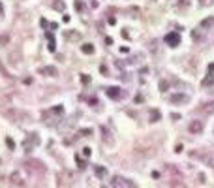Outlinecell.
<instances>
[{"instance_id":"cb8c5ba5","label":"cell","mask_w":214,"mask_h":188,"mask_svg":"<svg viewBox=\"0 0 214 188\" xmlns=\"http://www.w3.org/2000/svg\"><path fill=\"white\" fill-rule=\"evenodd\" d=\"M81 81L85 83V85H88V83H90V77H88V75H81Z\"/></svg>"},{"instance_id":"e0dca14e","label":"cell","mask_w":214,"mask_h":188,"mask_svg":"<svg viewBox=\"0 0 214 188\" xmlns=\"http://www.w3.org/2000/svg\"><path fill=\"white\" fill-rule=\"evenodd\" d=\"M94 171H96V175H98V177H104V175L107 173V171H105V167H101V166H96V169H94Z\"/></svg>"},{"instance_id":"4fadbf2b","label":"cell","mask_w":214,"mask_h":188,"mask_svg":"<svg viewBox=\"0 0 214 188\" xmlns=\"http://www.w3.org/2000/svg\"><path fill=\"white\" fill-rule=\"evenodd\" d=\"M19 60H21V53H11L10 55V62L13 64V66H17Z\"/></svg>"},{"instance_id":"277c9868","label":"cell","mask_w":214,"mask_h":188,"mask_svg":"<svg viewBox=\"0 0 214 188\" xmlns=\"http://www.w3.org/2000/svg\"><path fill=\"white\" fill-rule=\"evenodd\" d=\"M192 156L201 158L205 164H208L211 167H214V153H208V154H197V153H192Z\"/></svg>"},{"instance_id":"4316f807","label":"cell","mask_w":214,"mask_h":188,"mask_svg":"<svg viewBox=\"0 0 214 188\" xmlns=\"http://www.w3.org/2000/svg\"><path fill=\"white\" fill-rule=\"evenodd\" d=\"M83 8H85V6H83V4H81V2H75V10H77V11H81V10H83Z\"/></svg>"},{"instance_id":"d4e9b609","label":"cell","mask_w":214,"mask_h":188,"mask_svg":"<svg viewBox=\"0 0 214 188\" xmlns=\"http://www.w3.org/2000/svg\"><path fill=\"white\" fill-rule=\"evenodd\" d=\"M192 36H193V40H197V42H199V40H201V34H199V32H197V30H193V32H192Z\"/></svg>"},{"instance_id":"484cf974","label":"cell","mask_w":214,"mask_h":188,"mask_svg":"<svg viewBox=\"0 0 214 188\" xmlns=\"http://www.w3.org/2000/svg\"><path fill=\"white\" fill-rule=\"evenodd\" d=\"M90 153H92L90 147H85V149H83V154H85V156H90Z\"/></svg>"},{"instance_id":"f1b7e54d","label":"cell","mask_w":214,"mask_h":188,"mask_svg":"<svg viewBox=\"0 0 214 188\" xmlns=\"http://www.w3.org/2000/svg\"><path fill=\"white\" fill-rule=\"evenodd\" d=\"M160 89H162V90L167 89V81H162V83H160Z\"/></svg>"},{"instance_id":"8fae6325","label":"cell","mask_w":214,"mask_h":188,"mask_svg":"<svg viewBox=\"0 0 214 188\" xmlns=\"http://www.w3.org/2000/svg\"><path fill=\"white\" fill-rule=\"evenodd\" d=\"M160 119H162V113H160V111H156V109L150 111V122H158Z\"/></svg>"},{"instance_id":"30bf717a","label":"cell","mask_w":214,"mask_h":188,"mask_svg":"<svg viewBox=\"0 0 214 188\" xmlns=\"http://www.w3.org/2000/svg\"><path fill=\"white\" fill-rule=\"evenodd\" d=\"M81 51H83L85 55H92V53H94V45H92V43H83V45H81Z\"/></svg>"},{"instance_id":"9c48e42d","label":"cell","mask_w":214,"mask_h":188,"mask_svg":"<svg viewBox=\"0 0 214 188\" xmlns=\"http://www.w3.org/2000/svg\"><path fill=\"white\" fill-rule=\"evenodd\" d=\"M214 26V17H207L201 21V28H212Z\"/></svg>"},{"instance_id":"8992f818","label":"cell","mask_w":214,"mask_h":188,"mask_svg":"<svg viewBox=\"0 0 214 188\" xmlns=\"http://www.w3.org/2000/svg\"><path fill=\"white\" fill-rule=\"evenodd\" d=\"M107 96H109L111 100H118L122 96V92H120L118 87H111V89H107Z\"/></svg>"},{"instance_id":"44dd1931","label":"cell","mask_w":214,"mask_h":188,"mask_svg":"<svg viewBox=\"0 0 214 188\" xmlns=\"http://www.w3.org/2000/svg\"><path fill=\"white\" fill-rule=\"evenodd\" d=\"M205 111H207V113H212V111H214V102L207 103V107H205Z\"/></svg>"},{"instance_id":"7c38bea8","label":"cell","mask_w":214,"mask_h":188,"mask_svg":"<svg viewBox=\"0 0 214 188\" xmlns=\"http://www.w3.org/2000/svg\"><path fill=\"white\" fill-rule=\"evenodd\" d=\"M10 181L13 182V185H17V186H21V185H23V181H21V175H19V173H11Z\"/></svg>"},{"instance_id":"7402d4cb","label":"cell","mask_w":214,"mask_h":188,"mask_svg":"<svg viewBox=\"0 0 214 188\" xmlns=\"http://www.w3.org/2000/svg\"><path fill=\"white\" fill-rule=\"evenodd\" d=\"M212 2H214V0H199L201 6H212Z\"/></svg>"},{"instance_id":"2e32d148","label":"cell","mask_w":214,"mask_h":188,"mask_svg":"<svg viewBox=\"0 0 214 188\" xmlns=\"http://www.w3.org/2000/svg\"><path fill=\"white\" fill-rule=\"evenodd\" d=\"M75 162H77V166L81 167V169H85V167H86V162H85V160H81V156H79V154L75 156Z\"/></svg>"},{"instance_id":"ac0fdd59","label":"cell","mask_w":214,"mask_h":188,"mask_svg":"<svg viewBox=\"0 0 214 188\" xmlns=\"http://www.w3.org/2000/svg\"><path fill=\"white\" fill-rule=\"evenodd\" d=\"M66 40H77L79 38V34H77V32H66Z\"/></svg>"},{"instance_id":"9a60e30c","label":"cell","mask_w":214,"mask_h":188,"mask_svg":"<svg viewBox=\"0 0 214 188\" xmlns=\"http://www.w3.org/2000/svg\"><path fill=\"white\" fill-rule=\"evenodd\" d=\"M212 83H214V75H212V74H208L207 77L203 79V87H211Z\"/></svg>"},{"instance_id":"f546056e","label":"cell","mask_w":214,"mask_h":188,"mask_svg":"<svg viewBox=\"0 0 214 188\" xmlns=\"http://www.w3.org/2000/svg\"><path fill=\"white\" fill-rule=\"evenodd\" d=\"M178 6H182V8H184V6H190V2H186V0H180V2H178Z\"/></svg>"},{"instance_id":"1f68e13d","label":"cell","mask_w":214,"mask_h":188,"mask_svg":"<svg viewBox=\"0 0 214 188\" xmlns=\"http://www.w3.org/2000/svg\"><path fill=\"white\" fill-rule=\"evenodd\" d=\"M2 11H4V8H2V4H0V15H2Z\"/></svg>"},{"instance_id":"6da1fadb","label":"cell","mask_w":214,"mask_h":188,"mask_svg":"<svg viewBox=\"0 0 214 188\" xmlns=\"http://www.w3.org/2000/svg\"><path fill=\"white\" fill-rule=\"evenodd\" d=\"M165 43L171 47H177L178 43H180V34L178 32H169L167 36H165Z\"/></svg>"},{"instance_id":"52a82bcc","label":"cell","mask_w":214,"mask_h":188,"mask_svg":"<svg viewBox=\"0 0 214 188\" xmlns=\"http://www.w3.org/2000/svg\"><path fill=\"white\" fill-rule=\"evenodd\" d=\"M39 74H41V75H51V77H55L58 71H57V68H53V66H43V68H39Z\"/></svg>"},{"instance_id":"5b68a950","label":"cell","mask_w":214,"mask_h":188,"mask_svg":"<svg viewBox=\"0 0 214 188\" xmlns=\"http://www.w3.org/2000/svg\"><path fill=\"white\" fill-rule=\"evenodd\" d=\"M38 143H39V137H38V135H36V134H28V139L25 141V149H26V151H32V147L38 145Z\"/></svg>"},{"instance_id":"4dcf8cb0","label":"cell","mask_w":214,"mask_h":188,"mask_svg":"<svg viewBox=\"0 0 214 188\" xmlns=\"http://www.w3.org/2000/svg\"><path fill=\"white\" fill-rule=\"evenodd\" d=\"M0 71H2V75H6V77H8V71H6V70H4V66H2V62H0Z\"/></svg>"},{"instance_id":"3957f363","label":"cell","mask_w":214,"mask_h":188,"mask_svg":"<svg viewBox=\"0 0 214 188\" xmlns=\"http://www.w3.org/2000/svg\"><path fill=\"white\" fill-rule=\"evenodd\" d=\"M111 186H135V182H132V181H126V179H122V177H113V181H111Z\"/></svg>"},{"instance_id":"83f0119b","label":"cell","mask_w":214,"mask_h":188,"mask_svg":"<svg viewBox=\"0 0 214 188\" xmlns=\"http://www.w3.org/2000/svg\"><path fill=\"white\" fill-rule=\"evenodd\" d=\"M178 119H180V115H178V113H171V121H178Z\"/></svg>"},{"instance_id":"603a6c76","label":"cell","mask_w":214,"mask_h":188,"mask_svg":"<svg viewBox=\"0 0 214 188\" xmlns=\"http://www.w3.org/2000/svg\"><path fill=\"white\" fill-rule=\"evenodd\" d=\"M6 145H8V147H10V149H13V147H15V143H13V139H10V137H8V139H6Z\"/></svg>"},{"instance_id":"d6986e66","label":"cell","mask_w":214,"mask_h":188,"mask_svg":"<svg viewBox=\"0 0 214 188\" xmlns=\"http://www.w3.org/2000/svg\"><path fill=\"white\" fill-rule=\"evenodd\" d=\"M55 49H57V43H55V38H51V40H49V51L53 53Z\"/></svg>"},{"instance_id":"5bb4252c","label":"cell","mask_w":214,"mask_h":188,"mask_svg":"<svg viewBox=\"0 0 214 188\" xmlns=\"http://www.w3.org/2000/svg\"><path fill=\"white\" fill-rule=\"evenodd\" d=\"M53 8L55 10H58V11H64V2H62V0H53Z\"/></svg>"},{"instance_id":"7a4b0ae2","label":"cell","mask_w":214,"mask_h":188,"mask_svg":"<svg viewBox=\"0 0 214 188\" xmlns=\"http://www.w3.org/2000/svg\"><path fill=\"white\" fill-rule=\"evenodd\" d=\"M188 132L190 134H201L203 132V121H192L188 124Z\"/></svg>"},{"instance_id":"ba28073f","label":"cell","mask_w":214,"mask_h":188,"mask_svg":"<svg viewBox=\"0 0 214 188\" xmlns=\"http://www.w3.org/2000/svg\"><path fill=\"white\" fill-rule=\"evenodd\" d=\"M169 100H171V103H186L188 102V94H173Z\"/></svg>"},{"instance_id":"ffe728a7","label":"cell","mask_w":214,"mask_h":188,"mask_svg":"<svg viewBox=\"0 0 214 188\" xmlns=\"http://www.w3.org/2000/svg\"><path fill=\"white\" fill-rule=\"evenodd\" d=\"M10 42V36H0V45H6Z\"/></svg>"}]
</instances>
